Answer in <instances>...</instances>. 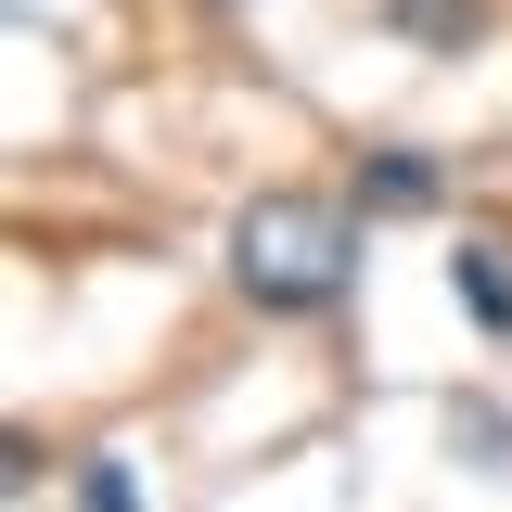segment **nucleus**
<instances>
[{
	"instance_id": "2",
	"label": "nucleus",
	"mask_w": 512,
	"mask_h": 512,
	"mask_svg": "<svg viewBox=\"0 0 512 512\" xmlns=\"http://www.w3.org/2000/svg\"><path fill=\"white\" fill-rule=\"evenodd\" d=\"M436 154H372V167H359V205H372V218H423V205H436Z\"/></svg>"
},
{
	"instance_id": "4",
	"label": "nucleus",
	"mask_w": 512,
	"mask_h": 512,
	"mask_svg": "<svg viewBox=\"0 0 512 512\" xmlns=\"http://www.w3.org/2000/svg\"><path fill=\"white\" fill-rule=\"evenodd\" d=\"M487 26V0H397V39H423V52H461Z\"/></svg>"
},
{
	"instance_id": "3",
	"label": "nucleus",
	"mask_w": 512,
	"mask_h": 512,
	"mask_svg": "<svg viewBox=\"0 0 512 512\" xmlns=\"http://www.w3.org/2000/svg\"><path fill=\"white\" fill-rule=\"evenodd\" d=\"M448 295L487 320V333H512V269H500V244H461V256H448Z\"/></svg>"
},
{
	"instance_id": "1",
	"label": "nucleus",
	"mask_w": 512,
	"mask_h": 512,
	"mask_svg": "<svg viewBox=\"0 0 512 512\" xmlns=\"http://www.w3.org/2000/svg\"><path fill=\"white\" fill-rule=\"evenodd\" d=\"M231 282H244L256 320H320L359 282V218L320 205V192H256L231 218Z\"/></svg>"
},
{
	"instance_id": "5",
	"label": "nucleus",
	"mask_w": 512,
	"mask_h": 512,
	"mask_svg": "<svg viewBox=\"0 0 512 512\" xmlns=\"http://www.w3.org/2000/svg\"><path fill=\"white\" fill-rule=\"evenodd\" d=\"M77 512H141V487H128V461H77Z\"/></svg>"
}]
</instances>
